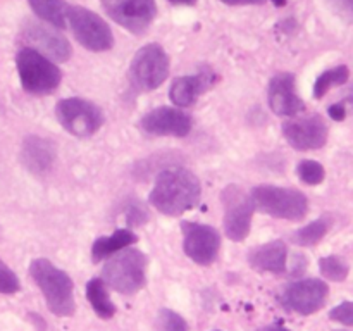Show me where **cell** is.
I'll use <instances>...</instances> for the list:
<instances>
[{
  "label": "cell",
  "instance_id": "1",
  "mask_svg": "<svg viewBox=\"0 0 353 331\" xmlns=\"http://www.w3.org/2000/svg\"><path fill=\"white\" fill-rule=\"evenodd\" d=\"M202 197L200 179L186 168H169L157 174L150 192V203L169 217L195 209Z\"/></svg>",
  "mask_w": 353,
  "mask_h": 331
},
{
  "label": "cell",
  "instance_id": "2",
  "mask_svg": "<svg viewBox=\"0 0 353 331\" xmlns=\"http://www.w3.org/2000/svg\"><path fill=\"white\" fill-rule=\"evenodd\" d=\"M30 276L40 288L52 314L59 317H71L74 314V283L68 272L48 259H34L30 264Z\"/></svg>",
  "mask_w": 353,
  "mask_h": 331
},
{
  "label": "cell",
  "instance_id": "3",
  "mask_svg": "<svg viewBox=\"0 0 353 331\" xmlns=\"http://www.w3.org/2000/svg\"><path fill=\"white\" fill-rule=\"evenodd\" d=\"M148 259L138 248H123L107 259L102 269V279L109 288L133 295L147 285Z\"/></svg>",
  "mask_w": 353,
  "mask_h": 331
},
{
  "label": "cell",
  "instance_id": "4",
  "mask_svg": "<svg viewBox=\"0 0 353 331\" xmlns=\"http://www.w3.org/2000/svg\"><path fill=\"white\" fill-rule=\"evenodd\" d=\"M16 66L21 86L31 95H50L62 81V71L57 62L31 47H24L17 52Z\"/></svg>",
  "mask_w": 353,
  "mask_h": 331
},
{
  "label": "cell",
  "instance_id": "5",
  "mask_svg": "<svg viewBox=\"0 0 353 331\" xmlns=\"http://www.w3.org/2000/svg\"><path fill=\"white\" fill-rule=\"evenodd\" d=\"M255 210L285 221H302L309 214V199L300 190L259 185L250 192Z\"/></svg>",
  "mask_w": 353,
  "mask_h": 331
},
{
  "label": "cell",
  "instance_id": "6",
  "mask_svg": "<svg viewBox=\"0 0 353 331\" xmlns=\"http://www.w3.org/2000/svg\"><path fill=\"white\" fill-rule=\"evenodd\" d=\"M171 62L159 43H147L137 50L130 64V81L140 92H154L168 79Z\"/></svg>",
  "mask_w": 353,
  "mask_h": 331
},
{
  "label": "cell",
  "instance_id": "7",
  "mask_svg": "<svg viewBox=\"0 0 353 331\" xmlns=\"http://www.w3.org/2000/svg\"><path fill=\"white\" fill-rule=\"evenodd\" d=\"M55 116L61 126L76 138L93 137L105 123L103 110L92 100L81 97L59 100L55 106Z\"/></svg>",
  "mask_w": 353,
  "mask_h": 331
},
{
  "label": "cell",
  "instance_id": "8",
  "mask_svg": "<svg viewBox=\"0 0 353 331\" xmlns=\"http://www.w3.org/2000/svg\"><path fill=\"white\" fill-rule=\"evenodd\" d=\"M68 23L81 47L90 52H105L114 47V33L100 14L81 6H69Z\"/></svg>",
  "mask_w": 353,
  "mask_h": 331
},
{
  "label": "cell",
  "instance_id": "9",
  "mask_svg": "<svg viewBox=\"0 0 353 331\" xmlns=\"http://www.w3.org/2000/svg\"><path fill=\"white\" fill-rule=\"evenodd\" d=\"M224 209V233L231 241H243L250 234L255 207L240 185H228L221 193Z\"/></svg>",
  "mask_w": 353,
  "mask_h": 331
},
{
  "label": "cell",
  "instance_id": "10",
  "mask_svg": "<svg viewBox=\"0 0 353 331\" xmlns=\"http://www.w3.org/2000/svg\"><path fill=\"white\" fill-rule=\"evenodd\" d=\"M102 7L114 23L134 34L145 33L157 16L155 0H102Z\"/></svg>",
  "mask_w": 353,
  "mask_h": 331
},
{
  "label": "cell",
  "instance_id": "11",
  "mask_svg": "<svg viewBox=\"0 0 353 331\" xmlns=\"http://www.w3.org/2000/svg\"><path fill=\"white\" fill-rule=\"evenodd\" d=\"M181 233L186 257L199 265H210L216 262L221 248V234L216 228L195 221H183Z\"/></svg>",
  "mask_w": 353,
  "mask_h": 331
},
{
  "label": "cell",
  "instance_id": "12",
  "mask_svg": "<svg viewBox=\"0 0 353 331\" xmlns=\"http://www.w3.org/2000/svg\"><path fill=\"white\" fill-rule=\"evenodd\" d=\"M283 137L295 150H317L327 143L330 130L319 114L293 116L283 123Z\"/></svg>",
  "mask_w": 353,
  "mask_h": 331
},
{
  "label": "cell",
  "instance_id": "13",
  "mask_svg": "<svg viewBox=\"0 0 353 331\" xmlns=\"http://www.w3.org/2000/svg\"><path fill=\"white\" fill-rule=\"evenodd\" d=\"M327 295H330V286L323 279L305 278L286 286L281 302L286 309L300 316H310L323 309Z\"/></svg>",
  "mask_w": 353,
  "mask_h": 331
},
{
  "label": "cell",
  "instance_id": "14",
  "mask_svg": "<svg viewBox=\"0 0 353 331\" xmlns=\"http://www.w3.org/2000/svg\"><path fill=\"white\" fill-rule=\"evenodd\" d=\"M143 133L150 137L185 138L193 128V117L179 107H155L145 114L140 121Z\"/></svg>",
  "mask_w": 353,
  "mask_h": 331
},
{
  "label": "cell",
  "instance_id": "15",
  "mask_svg": "<svg viewBox=\"0 0 353 331\" xmlns=\"http://www.w3.org/2000/svg\"><path fill=\"white\" fill-rule=\"evenodd\" d=\"M268 102L272 112L281 117L299 116L305 110V102L296 92V78L292 72L272 76L268 86Z\"/></svg>",
  "mask_w": 353,
  "mask_h": 331
},
{
  "label": "cell",
  "instance_id": "16",
  "mask_svg": "<svg viewBox=\"0 0 353 331\" xmlns=\"http://www.w3.org/2000/svg\"><path fill=\"white\" fill-rule=\"evenodd\" d=\"M24 40L30 43L28 47L34 48L54 62H65L72 55V48L68 38L61 33V30L47 23L28 24V28L24 30Z\"/></svg>",
  "mask_w": 353,
  "mask_h": 331
},
{
  "label": "cell",
  "instance_id": "17",
  "mask_svg": "<svg viewBox=\"0 0 353 331\" xmlns=\"http://www.w3.org/2000/svg\"><path fill=\"white\" fill-rule=\"evenodd\" d=\"M248 264L257 272L283 276L288 271V247L283 240H272L248 252Z\"/></svg>",
  "mask_w": 353,
  "mask_h": 331
},
{
  "label": "cell",
  "instance_id": "18",
  "mask_svg": "<svg viewBox=\"0 0 353 331\" xmlns=\"http://www.w3.org/2000/svg\"><path fill=\"white\" fill-rule=\"evenodd\" d=\"M214 81H216V76L209 69L196 72V74L179 76L171 83L169 99L174 103V107H179V109L192 107L199 100V97L214 85Z\"/></svg>",
  "mask_w": 353,
  "mask_h": 331
},
{
  "label": "cell",
  "instance_id": "19",
  "mask_svg": "<svg viewBox=\"0 0 353 331\" xmlns=\"http://www.w3.org/2000/svg\"><path fill=\"white\" fill-rule=\"evenodd\" d=\"M57 155V148L43 137H26L21 147V162L34 176H43L50 171Z\"/></svg>",
  "mask_w": 353,
  "mask_h": 331
},
{
  "label": "cell",
  "instance_id": "20",
  "mask_svg": "<svg viewBox=\"0 0 353 331\" xmlns=\"http://www.w3.org/2000/svg\"><path fill=\"white\" fill-rule=\"evenodd\" d=\"M137 241V234L131 230H126V228L116 230L112 234H109V237L97 238L92 245V261L95 262V264H99V262L109 259L110 255L121 252L123 248L131 247V245H134Z\"/></svg>",
  "mask_w": 353,
  "mask_h": 331
},
{
  "label": "cell",
  "instance_id": "21",
  "mask_svg": "<svg viewBox=\"0 0 353 331\" xmlns=\"http://www.w3.org/2000/svg\"><path fill=\"white\" fill-rule=\"evenodd\" d=\"M86 299L97 316L102 319H110L116 314V305L109 295V286L102 278H92L86 283Z\"/></svg>",
  "mask_w": 353,
  "mask_h": 331
},
{
  "label": "cell",
  "instance_id": "22",
  "mask_svg": "<svg viewBox=\"0 0 353 331\" xmlns=\"http://www.w3.org/2000/svg\"><path fill=\"white\" fill-rule=\"evenodd\" d=\"M33 12L40 17L43 23L64 30L68 23V9L69 6L64 0H28Z\"/></svg>",
  "mask_w": 353,
  "mask_h": 331
},
{
  "label": "cell",
  "instance_id": "23",
  "mask_svg": "<svg viewBox=\"0 0 353 331\" xmlns=\"http://www.w3.org/2000/svg\"><path fill=\"white\" fill-rule=\"evenodd\" d=\"M330 231V219L326 217H319V219L312 221V223L305 224L303 228L296 230L292 234V241L299 247H314L319 243Z\"/></svg>",
  "mask_w": 353,
  "mask_h": 331
},
{
  "label": "cell",
  "instance_id": "24",
  "mask_svg": "<svg viewBox=\"0 0 353 331\" xmlns=\"http://www.w3.org/2000/svg\"><path fill=\"white\" fill-rule=\"evenodd\" d=\"M348 78H350V71H348L347 66H336V68L327 69L314 83V99H323L330 90L345 85L348 81Z\"/></svg>",
  "mask_w": 353,
  "mask_h": 331
},
{
  "label": "cell",
  "instance_id": "25",
  "mask_svg": "<svg viewBox=\"0 0 353 331\" xmlns=\"http://www.w3.org/2000/svg\"><path fill=\"white\" fill-rule=\"evenodd\" d=\"M319 271L321 274L326 279H330V281L340 283L348 278L350 268H348L347 262L341 257H338V255H327V257H323L319 261Z\"/></svg>",
  "mask_w": 353,
  "mask_h": 331
},
{
  "label": "cell",
  "instance_id": "26",
  "mask_svg": "<svg viewBox=\"0 0 353 331\" xmlns=\"http://www.w3.org/2000/svg\"><path fill=\"white\" fill-rule=\"evenodd\" d=\"M296 174H299L300 181L309 186L321 185L324 181V178H326L324 166L321 162L312 161V159H305V161L299 162V166H296Z\"/></svg>",
  "mask_w": 353,
  "mask_h": 331
},
{
  "label": "cell",
  "instance_id": "27",
  "mask_svg": "<svg viewBox=\"0 0 353 331\" xmlns=\"http://www.w3.org/2000/svg\"><path fill=\"white\" fill-rule=\"evenodd\" d=\"M157 330L159 331H190L188 323L181 314L174 312L171 309H161L157 316Z\"/></svg>",
  "mask_w": 353,
  "mask_h": 331
},
{
  "label": "cell",
  "instance_id": "28",
  "mask_svg": "<svg viewBox=\"0 0 353 331\" xmlns=\"http://www.w3.org/2000/svg\"><path fill=\"white\" fill-rule=\"evenodd\" d=\"M21 290V283L17 279L16 272L10 268H7L6 262L0 259V293H6V295H12Z\"/></svg>",
  "mask_w": 353,
  "mask_h": 331
},
{
  "label": "cell",
  "instance_id": "29",
  "mask_svg": "<svg viewBox=\"0 0 353 331\" xmlns=\"http://www.w3.org/2000/svg\"><path fill=\"white\" fill-rule=\"evenodd\" d=\"M330 319L343 324V326L353 328V302H341L334 309H331Z\"/></svg>",
  "mask_w": 353,
  "mask_h": 331
},
{
  "label": "cell",
  "instance_id": "30",
  "mask_svg": "<svg viewBox=\"0 0 353 331\" xmlns=\"http://www.w3.org/2000/svg\"><path fill=\"white\" fill-rule=\"evenodd\" d=\"M330 7L345 23L353 24V0H327Z\"/></svg>",
  "mask_w": 353,
  "mask_h": 331
},
{
  "label": "cell",
  "instance_id": "31",
  "mask_svg": "<svg viewBox=\"0 0 353 331\" xmlns=\"http://www.w3.org/2000/svg\"><path fill=\"white\" fill-rule=\"evenodd\" d=\"M327 114H330V117L333 121H343L345 117H347V106H345L343 102L333 103V106H330V109H327Z\"/></svg>",
  "mask_w": 353,
  "mask_h": 331
},
{
  "label": "cell",
  "instance_id": "32",
  "mask_svg": "<svg viewBox=\"0 0 353 331\" xmlns=\"http://www.w3.org/2000/svg\"><path fill=\"white\" fill-rule=\"evenodd\" d=\"M223 3H226V6H262V3H265L268 0H221Z\"/></svg>",
  "mask_w": 353,
  "mask_h": 331
},
{
  "label": "cell",
  "instance_id": "33",
  "mask_svg": "<svg viewBox=\"0 0 353 331\" xmlns=\"http://www.w3.org/2000/svg\"><path fill=\"white\" fill-rule=\"evenodd\" d=\"M343 103H345V106L350 107V109L353 110V85L350 86V88H348L347 95H345V99H343Z\"/></svg>",
  "mask_w": 353,
  "mask_h": 331
},
{
  "label": "cell",
  "instance_id": "34",
  "mask_svg": "<svg viewBox=\"0 0 353 331\" xmlns=\"http://www.w3.org/2000/svg\"><path fill=\"white\" fill-rule=\"evenodd\" d=\"M257 331H290V330L285 326H279V324H271V326L261 328V330H257Z\"/></svg>",
  "mask_w": 353,
  "mask_h": 331
},
{
  "label": "cell",
  "instance_id": "35",
  "mask_svg": "<svg viewBox=\"0 0 353 331\" xmlns=\"http://www.w3.org/2000/svg\"><path fill=\"white\" fill-rule=\"evenodd\" d=\"M174 6H195L196 0H169Z\"/></svg>",
  "mask_w": 353,
  "mask_h": 331
},
{
  "label": "cell",
  "instance_id": "36",
  "mask_svg": "<svg viewBox=\"0 0 353 331\" xmlns=\"http://www.w3.org/2000/svg\"><path fill=\"white\" fill-rule=\"evenodd\" d=\"M216 331H221V330H216Z\"/></svg>",
  "mask_w": 353,
  "mask_h": 331
},
{
  "label": "cell",
  "instance_id": "37",
  "mask_svg": "<svg viewBox=\"0 0 353 331\" xmlns=\"http://www.w3.org/2000/svg\"><path fill=\"white\" fill-rule=\"evenodd\" d=\"M338 331H341V330H338Z\"/></svg>",
  "mask_w": 353,
  "mask_h": 331
}]
</instances>
